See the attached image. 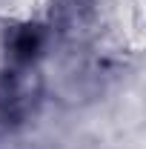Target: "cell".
<instances>
[{"label":"cell","instance_id":"cell-1","mask_svg":"<svg viewBox=\"0 0 146 149\" xmlns=\"http://www.w3.org/2000/svg\"><path fill=\"white\" fill-rule=\"evenodd\" d=\"M43 100V77L35 66H9L0 72V129L15 132L29 123Z\"/></svg>","mask_w":146,"mask_h":149},{"label":"cell","instance_id":"cell-2","mask_svg":"<svg viewBox=\"0 0 146 149\" xmlns=\"http://www.w3.org/2000/svg\"><path fill=\"white\" fill-rule=\"evenodd\" d=\"M46 43H49V29L43 23H17L6 29L3 49L9 66H35L43 57Z\"/></svg>","mask_w":146,"mask_h":149},{"label":"cell","instance_id":"cell-3","mask_svg":"<svg viewBox=\"0 0 146 149\" xmlns=\"http://www.w3.org/2000/svg\"><path fill=\"white\" fill-rule=\"evenodd\" d=\"M95 15V0H55L52 3V20L63 32L83 29Z\"/></svg>","mask_w":146,"mask_h":149}]
</instances>
